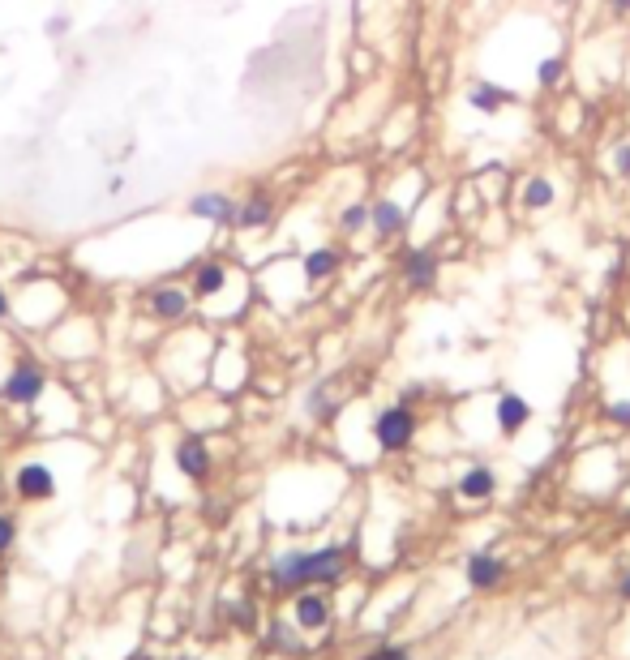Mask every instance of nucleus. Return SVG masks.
Instances as JSON below:
<instances>
[{"label": "nucleus", "mask_w": 630, "mask_h": 660, "mask_svg": "<svg viewBox=\"0 0 630 660\" xmlns=\"http://www.w3.org/2000/svg\"><path fill=\"white\" fill-rule=\"evenodd\" d=\"M348 553L343 549H313V553H283L270 566V583L275 588H309V583H335L343 575Z\"/></svg>", "instance_id": "1"}, {"label": "nucleus", "mask_w": 630, "mask_h": 660, "mask_svg": "<svg viewBox=\"0 0 630 660\" xmlns=\"http://www.w3.org/2000/svg\"><path fill=\"white\" fill-rule=\"evenodd\" d=\"M412 438H416V416H412V408H403V403H399V408H386V412L373 416V442H378L386 455L408 450Z\"/></svg>", "instance_id": "2"}, {"label": "nucleus", "mask_w": 630, "mask_h": 660, "mask_svg": "<svg viewBox=\"0 0 630 660\" xmlns=\"http://www.w3.org/2000/svg\"><path fill=\"white\" fill-rule=\"evenodd\" d=\"M189 215L202 219V223H215V228H236V215H240V202L223 189H202L189 198Z\"/></svg>", "instance_id": "3"}, {"label": "nucleus", "mask_w": 630, "mask_h": 660, "mask_svg": "<svg viewBox=\"0 0 630 660\" xmlns=\"http://www.w3.org/2000/svg\"><path fill=\"white\" fill-rule=\"evenodd\" d=\"M43 386H48L43 369L35 365V360H22V365L9 369L5 386H0V399H5V403H35L43 395Z\"/></svg>", "instance_id": "4"}, {"label": "nucleus", "mask_w": 630, "mask_h": 660, "mask_svg": "<svg viewBox=\"0 0 630 660\" xmlns=\"http://www.w3.org/2000/svg\"><path fill=\"white\" fill-rule=\"evenodd\" d=\"M442 275V262L433 249H408L403 253V279H408L412 292H429Z\"/></svg>", "instance_id": "5"}, {"label": "nucleus", "mask_w": 630, "mask_h": 660, "mask_svg": "<svg viewBox=\"0 0 630 660\" xmlns=\"http://www.w3.org/2000/svg\"><path fill=\"white\" fill-rule=\"evenodd\" d=\"M189 292L185 288H176V283H159V288H150L146 292V309L155 313V318H163V322H180L189 313Z\"/></svg>", "instance_id": "6"}, {"label": "nucleus", "mask_w": 630, "mask_h": 660, "mask_svg": "<svg viewBox=\"0 0 630 660\" xmlns=\"http://www.w3.org/2000/svg\"><path fill=\"white\" fill-rule=\"evenodd\" d=\"M18 493L22 498H30V502H43V498H52L56 493V476H52V468L48 463H22L18 468Z\"/></svg>", "instance_id": "7"}, {"label": "nucleus", "mask_w": 630, "mask_h": 660, "mask_svg": "<svg viewBox=\"0 0 630 660\" xmlns=\"http://www.w3.org/2000/svg\"><path fill=\"white\" fill-rule=\"evenodd\" d=\"M176 468L185 472L189 480H202L210 472V450L202 438H180L176 442Z\"/></svg>", "instance_id": "8"}, {"label": "nucleus", "mask_w": 630, "mask_h": 660, "mask_svg": "<svg viewBox=\"0 0 630 660\" xmlns=\"http://www.w3.org/2000/svg\"><path fill=\"white\" fill-rule=\"evenodd\" d=\"M403 223H408V210H403L395 198H382V202L369 206V228L378 232L382 240H386V236H399Z\"/></svg>", "instance_id": "9"}, {"label": "nucleus", "mask_w": 630, "mask_h": 660, "mask_svg": "<svg viewBox=\"0 0 630 660\" xmlns=\"http://www.w3.org/2000/svg\"><path fill=\"white\" fill-rule=\"evenodd\" d=\"M510 99H515V95H510L506 86H498V82H476L468 90V108L472 112H485V116H498Z\"/></svg>", "instance_id": "10"}, {"label": "nucleus", "mask_w": 630, "mask_h": 660, "mask_svg": "<svg viewBox=\"0 0 630 660\" xmlns=\"http://www.w3.org/2000/svg\"><path fill=\"white\" fill-rule=\"evenodd\" d=\"M270 219H275V198H270V193H253V198H245V202H240L236 228L253 232V228H266Z\"/></svg>", "instance_id": "11"}, {"label": "nucleus", "mask_w": 630, "mask_h": 660, "mask_svg": "<svg viewBox=\"0 0 630 660\" xmlns=\"http://www.w3.org/2000/svg\"><path fill=\"white\" fill-rule=\"evenodd\" d=\"M228 279H232L228 262H202V266H198V275H193V296H202V300L219 296L223 288H228Z\"/></svg>", "instance_id": "12"}, {"label": "nucleus", "mask_w": 630, "mask_h": 660, "mask_svg": "<svg viewBox=\"0 0 630 660\" xmlns=\"http://www.w3.org/2000/svg\"><path fill=\"white\" fill-rule=\"evenodd\" d=\"M506 575V562L493 558V553H476V558L468 562V583L472 588H498Z\"/></svg>", "instance_id": "13"}, {"label": "nucleus", "mask_w": 630, "mask_h": 660, "mask_svg": "<svg viewBox=\"0 0 630 660\" xmlns=\"http://www.w3.org/2000/svg\"><path fill=\"white\" fill-rule=\"evenodd\" d=\"M532 420V403L523 395H502L498 399V429L502 433H519Z\"/></svg>", "instance_id": "14"}, {"label": "nucleus", "mask_w": 630, "mask_h": 660, "mask_svg": "<svg viewBox=\"0 0 630 660\" xmlns=\"http://www.w3.org/2000/svg\"><path fill=\"white\" fill-rule=\"evenodd\" d=\"M300 266H305V279H309V283H326V279L343 266V258H339V249H326V245H322V249H309Z\"/></svg>", "instance_id": "15"}, {"label": "nucleus", "mask_w": 630, "mask_h": 660, "mask_svg": "<svg viewBox=\"0 0 630 660\" xmlns=\"http://www.w3.org/2000/svg\"><path fill=\"white\" fill-rule=\"evenodd\" d=\"M296 622L305 626V630H318L330 622V605H326V596L318 592H300L296 596Z\"/></svg>", "instance_id": "16"}, {"label": "nucleus", "mask_w": 630, "mask_h": 660, "mask_svg": "<svg viewBox=\"0 0 630 660\" xmlns=\"http://www.w3.org/2000/svg\"><path fill=\"white\" fill-rule=\"evenodd\" d=\"M553 198H558V189H553V180H549V176H532V180H523L519 202L528 206V210H549Z\"/></svg>", "instance_id": "17"}, {"label": "nucleus", "mask_w": 630, "mask_h": 660, "mask_svg": "<svg viewBox=\"0 0 630 660\" xmlns=\"http://www.w3.org/2000/svg\"><path fill=\"white\" fill-rule=\"evenodd\" d=\"M498 489V476H493L489 468H468L459 480V493L463 498H489V493Z\"/></svg>", "instance_id": "18"}, {"label": "nucleus", "mask_w": 630, "mask_h": 660, "mask_svg": "<svg viewBox=\"0 0 630 660\" xmlns=\"http://www.w3.org/2000/svg\"><path fill=\"white\" fill-rule=\"evenodd\" d=\"M365 228H369V206L365 202H352V206L339 210V232L343 236H356V232H365Z\"/></svg>", "instance_id": "19"}, {"label": "nucleus", "mask_w": 630, "mask_h": 660, "mask_svg": "<svg viewBox=\"0 0 630 660\" xmlns=\"http://www.w3.org/2000/svg\"><path fill=\"white\" fill-rule=\"evenodd\" d=\"M562 78H566V60H562V56H545V60L536 65V86H540V90H553Z\"/></svg>", "instance_id": "20"}, {"label": "nucleus", "mask_w": 630, "mask_h": 660, "mask_svg": "<svg viewBox=\"0 0 630 660\" xmlns=\"http://www.w3.org/2000/svg\"><path fill=\"white\" fill-rule=\"evenodd\" d=\"M305 412H309V416H318V420H330V416L339 412V403L330 399V386H313V390H309Z\"/></svg>", "instance_id": "21"}, {"label": "nucleus", "mask_w": 630, "mask_h": 660, "mask_svg": "<svg viewBox=\"0 0 630 660\" xmlns=\"http://www.w3.org/2000/svg\"><path fill=\"white\" fill-rule=\"evenodd\" d=\"M613 172H618V176H630V142H622L618 150H613Z\"/></svg>", "instance_id": "22"}, {"label": "nucleus", "mask_w": 630, "mask_h": 660, "mask_svg": "<svg viewBox=\"0 0 630 660\" xmlns=\"http://www.w3.org/2000/svg\"><path fill=\"white\" fill-rule=\"evenodd\" d=\"M13 536H18V523H13L9 515H0V553L13 545Z\"/></svg>", "instance_id": "23"}, {"label": "nucleus", "mask_w": 630, "mask_h": 660, "mask_svg": "<svg viewBox=\"0 0 630 660\" xmlns=\"http://www.w3.org/2000/svg\"><path fill=\"white\" fill-rule=\"evenodd\" d=\"M65 30H69V18H65V13H56V18H48V35H52V39H60V35H65Z\"/></svg>", "instance_id": "24"}, {"label": "nucleus", "mask_w": 630, "mask_h": 660, "mask_svg": "<svg viewBox=\"0 0 630 660\" xmlns=\"http://www.w3.org/2000/svg\"><path fill=\"white\" fill-rule=\"evenodd\" d=\"M365 660H408V652H403V648H378V652L365 656Z\"/></svg>", "instance_id": "25"}, {"label": "nucleus", "mask_w": 630, "mask_h": 660, "mask_svg": "<svg viewBox=\"0 0 630 660\" xmlns=\"http://www.w3.org/2000/svg\"><path fill=\"white\" fill-rule=\"evenodd\" d=\"M609 416L618 420V425H630V403H613V408H609Z\"/></svg>", "instance_id": "26"}, {"label": "nucleus", "mask_w": 630, "mask_h": 660, "mask_svg": "<svg viewBox=\"0 0 630 660\" xmlns=\"http://www.w3.org/2000/svg\"><path fill=\"white\" fill-rule=\"evenodd\" d=\"M0 318H9V296H5V288H0Z\"/></svg>", "instance_id": "27"}, {"label": "nucleus", "mask_w": 630, "mask_h": 660, "mask_svg": "<svg viewBox=\"0 0 630 660\" xmlns=\"http://www.w3.org/2000/svg\"><path fill=\"white\" fill-rule=\"evenodd\" d=\"M609 5L618 9V13H630V0H609Z\"/></svg>", "instance_id": "28"}, {"label": "nucleus", "mask_w": 630, "mask_h": 660, "mask_svg": "<svg viewBox=\"0 0 630 660\" xmlns=\"http://www.w3.org/2000/svg\"><path fill=\"white\" fill-rule=\"evenodd\" d=\"M622 596H630V575H626V579H622Z\"/></svg>", "instance_id": "29"}]
</instances>
